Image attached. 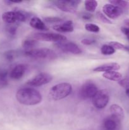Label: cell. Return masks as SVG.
I'll return each mask as SVG.
<instances>
[{
	"label": "cell",
	"mask_w": 129,
	"mask_h": 130,
	"mask_svg": "<svg viewBox=\"0 0 129 130\" xmlns=\"http://www.w3.org/2000/svg\"><path fill=\"white\" fill-rule=\"evenodd\" d=\"M102 76L107 79L113 81H120L122 78L121 74L117 71H110V72H104L102 74Z\"/></svg>",
	"instance_id": "obj_18"
},
{
	"label": "cell",
	"mask_w": 129,
	"mask_h": 130,
	"mask_svg": "<svg viewBox=\"0 0 129 130\" xmlns=\"http://www.w3.org/2000/svg\"><path fill=\"white\" fill-rule=\"evenodd\" d=\"M110 112L111 116L115 118L117 120L120 121L124 117V110L121 106L118 104H113L110 106Z\"/></svg>",
	"instance_id": "obj_14"
},
{
	"label": "cell",
	"mask_w": 129,
	"mask_h": 130,
	"mask_svg": "<svg viewBox=\"0 0 129 130\" xmlns=\"http://www.w3.org/2000/svg\"><path fill=\"white\" fill-rule=\"evenodd\" d=\"M38 42L37 40L34 39H25L22 42V46L26 50H30L34 49V47L36 46Z\"/></svg>",
	"instance_id": "obj_19"
},
{
	"label": "cell",
	"mask_w": 129,
	"mask_h": 130,
	"mask_svg": "<svg viewBox=\"0 0 129 130\" xmlns=\"http://www.w3.org/2000/svg\"><path fill=\"white\" fill-rule=\"evenodd\" d=\"M96 85L91 81L85 83L80 90V96L83 99H93L94 96L98 92Z\"/></svg>",
	"instance_id": "obj_8"
},
{
	"label": "cell",
	"mask_w": 129,
	"mask_h": 130,
	"mask_svg": "<svg viewBox=\"0 0 129 130\" xmlns=\"http://www.w3.org/2000/svg\"><path fill=\"white\" fill-rule=\"evenodd\" d=\"M53 29L60 32H72L73 31V22L71 20L64 22L63 24L56 25L53 27Z\"/></svg>",
	"instance_id": "obj_13"
},
{
	"label": "cell",
	"mask_w": 129,
	"mask_h": 130,
	"mask_svg": "<svg viewBox=\"0 0 129 130\" xmlns=\"http://www.w3.org/2000/svg\"><path fill=\"white\" fill-rule=\"evenodd\" d=\"M16 99L20 104L24 105H35L42 101V95L33 88L26 87L20 89L16 93Z\"/></svg>",
	"instance_id": "obj_1"
},
{
	"label": "cell",
	"mask_w": 129,
	"mask_h": 130,
	"mask_svg": "<svg viewBox=\"0 0 129 130\" xmlns=\"http://www.w3.org/2000/svg\"><path fill=\"white\" fill-rule=\"evenodd\" d=\"M16 56V52L15 50H10L6 52L5 53V57L7 60L11 61L15 59V57Z\"/></svg>",
	"instance_id": "obj_25"
},
{
	"label": "cell",
	"mask_w": 129,
	"mask_h": 130,
	"mask_svg": "<svg viewBox=\"0 0 129 130\" xmlns=\"http://www.w3.org/2000/svg\"><path fill=\"white\" fill-rule=\"evenodd\" d=\"M25 55L30 58L42 60H54L57 58L55 52L49 48H34L30 50H25Z\"/></svg>",
	"instance_id": "obj_2"
},
{
	"label": "cell",
	"mask_w": 129,
	"mask_h": 130,
	"mask_svg": "<svg viewBox=\"0 0 129 130\" xmlns=\"http://www.w3.org/2000/svg\"><path fill=\"white\" fill-rule=\"evenodd\" d=\"M72 91V86L68 83L57 84L51 88L49 95L53 100H59L67 97Z\"/></svg>",
	"instance_id": "obj_3"
},
{
	"label": "cell",
	"mask_w": 129,
	"mask_h": 130,
	"mask_svg": "<svg viewBox=\"0 0 129 130\" xmlns=\"http://www.w3.org/2000/svg\"><path fill=\"white\" fill-rule=\"evenodd\" d=\"M96 17H97V19H99V20H101V22L104 23H106V24H111V22L102 13H101V11H97L96 13Z\"/></svg>",
	"instance_id": "obj_24"
},
{
	"label": "cell",
	"mask_w": 129,
	"mask_h": 130,
	"mask_svg": "<svg viewBox=\"0 0 129 130\" xmlns=\"http://www.w3.org/2000/svg\"><path fill=\"white\" fill-rule=\"evenodd\" d=\"M125 24L127 25L128 27H129V19H126V20H125Z\"/></svg>",
	"instance_id": "obj_33"
},
{
	"label": "cell",
	"mask_w": 129,
	"mask_h": 130,
	"mask_svg": "<svg viewBox=\"0 0 129 130\" xmlns=\"http://www.w3.org/2000/svg\"><path fill=\"white\" fill-rule=\"evenodd\" d=\"M2 19L5 22L8 24H14L17 21L16 11H10L5 12L2 15Z\"/></svg>",
	"instance_id": "obj_16"
},
{
	"label": "cell",
	"mask_w": 129,
	"mask_h": 130,
	"mask_svg": "<svg viewBox=\"0 0 129 130\" xmlns=\"http://www.w3.org/2000/svg\"><path fill=\"white\" fill-rule=\"evenodd\" d=\"M92 17H93V15L89 13H83L82 15V18L83 20H90L92 19Z\"/></svg>",
	"instance_id": "obj_31"
},
{
	"label": "cell",
	"mask_w": 129,
	"mask_h": 130,
	"mask_svg": "<svg viewBox=\"0 0 129 130\" xmlns=\"http://www.w3.org/2000/svg\"><path fill=\"white\" fill-rule=\"evenodd\" d=\"M7 30L10 34H11V35H15V33H16V28L15 26H10L8 28Z\"/></svg>",
	"instance_id": "obj_32"
},
{
	"label": "cell",
	"mask_w": 129,
	"mask_h": 130,
	"mask_svg": "<svg viewBox=\"0 0 129 130\" xmlns=\"http://www.w3.org/2000/svg\"><path fill=\"white\" fill-rule=\"evenodd\" d=\"M44 20L48 23H58L61 22L63 21V19L59 17H51L44 18Z\"/></svg>",
	"instance_id": "obj_28"
},
{
	"label": "cell",
	"mask_w": 129,
	"mask_h": 130,
	"mask_svg": "<svg viewBox=\"0 0 129 130\" xmlns=\"http://www.w3.org/2000/svg\"><path fill=\"white\" fill-rule=\"evenodd\" d=\"M120 69V66L117 63L112 62V63H104L98 67H96L93 69L94 72H108L110 71H118Z\"/></svg>",
	"instance_id": "obj_11"
},
{
	"label": "cell",
	"mask_w": 129,
	"mask_h": 130,
	"mask_svg": "<svg viewBox=\"0 0 129 130\" xmlns=\"http://www.w3.org/2000/svg\"><path fill=\"white\" fill-rule=\"evenodd\" d=\"M110 3L120 8L122 10L123 9L129 8L128 1H123V0H111V1H110Z\"/></svg>",
	"instance_id": "obj_21"
},
{
	"label": "cell",
	"mask_w": 129,
	"mask_h": 130,
	"mask_svg": "<svg viewBox=\"0 0 129 130\" xmlns=\"http://www.w3.org/2000/svg\"><path fill=\"white\" fill-rule=\"evenodd\" d=\"M34 39L47 42H62L67 41L64 36L52 32H37L33 34Z\"/></svg>",
	"instance_id": "obj_4"
},
{
	"label": "cell",
	"mask_w": 129,
	"mask_h": 130,
	"mask_svg": "<svg viewBox=\"0 0 129 130\" xmlns=\"http://www.w3.org/2000/svg\"><path fill=\"white\" fill-rule=\"evenodd\" d=\"M26 71V66L24 64H18L13 68L10 73V76L13 79L22 78Z\"/></svg>",
	"instance_id": "obj_12"
},
{
	"label": "cell",
	"mask_w": 129,
	"mask_h": 130,
	"mask_svg": "<svg viewBox=\"0 0 129 130\" xmlns=\"http://www.w3.org/2000/svg\"><path fill=\"white\" fill-rule=\"evenodd\" d=\"M52 80H53V76L51 75L46 72H40L29 79L26 84L29 86L37 87L49 83Z\"/></svg>",
	"instance_id": "obj_5"
},
{
	"label": "cell",
	"mask_w": 129,
	"mask_h": 130,
	"mask_svg": "<svg viewBox=\"0 0 129 130\" xmlns=\"http://www.w3.org/2000/svg\"><path fill=\"white\" fill-rule=\"evenodd\" d=\"M110 96L108 92L106 90L98 91L96 95L92 99V104L94 106L98 109H102L106 107L109 102Z\"/></svg>",
	"instance_id": "obj_6"
},
{
	"label": "cell",
	"mask_w": 129,
	"mask_h": 130,
	"mask_svg": "<svg viewBox=\"0 0 129 130\" xmlns=\"http://www.w3.org/2000/svg\"><path fill=\"white\" fill-rule=\"evenodd\" d=\"M16 13V18H17V21L18 22H25L27 20V15L25 12H23L21 11H15Z\"/></svg>",
	"instance_id": "obj_27"
},
{
	"label": "cell",
	"mask_w": 129,
	"mask_h": 130,
	"mask_svg": "<svg viewBox=\"0 0 129 130\" xmlns=\"http://www.w3.org/2000/svg\"><path fill=\"white\" fill-rule=\"evenodd\" d=\"M103 12L108 17L116 19L120 17L123 13V10L118 6L111 4H106L102 8Z\"/></svg>",
	"instance_id": "obj_10"
},
{
	"label": "cell",
	"mask_w": 129,
	"mask_h": 130,
	"mask_svg": "<svg viewBox=\"0 0 129 130\" xmlns=\"http://www.w3.org/2000/svg\"><path fill=\"white\" fill-rule=\"evenodd\" d=\"M118 84L123 88L127 89L129 88V77H126L118 81Z\"/></svg>",
	"instance_id": "obj_29"
},
{
	"label": "cell",
	"mask_w": 129,
	"mask_h": 130,
	"mask_svg": "<svg viewBox=\"0 0 129 130\" xmlns=\"http://www.w3.org/2000/svg\"><path fill=\"white\" fill-rule=\"evenodd\" d=\"M80 1L77 0H61L55 2V6L61 11L70 13H75L77 11L78 4L80 3Z\"/></svg>",
	"instance_id": "obj_7"
},
{
	"label": "cell",
	"mask_w": 129,
	"mask_h": 130,
	"mask_svg": "<svg viewBox=\"0 0 129 130\" xmlns=\"http://www.w3.org/2000/svg\"><path fill=\"white\" fill-rule=\"evenodd\" d=\"M86 30L91 32H99L100 31V28L98 25L94 24H87L85 25Z\"/></svg>",
	"instance_id": "obj_23"
},
{
	"label": "cell",
	"mask_w": 129,
	"mask_h": 130,
	"mask_svg": "<svg viewBox=\"0 0 129 130\" xmlns=\"http://www.w3.org/2000/svg\"><path fill=\"white\" fill-rule=\"evenodd\" d=\"M120 121L117 120L115 118L108 117L104 119L103 121V127L105 130H116L118 126V123Z\"/></svg>",
	"instance_id": "obj_15"
},
{
	"label": "cell",
	"mask_w": 129,
	"mask_h": 130,
	"mask_svg": "<svg viewBox=\"0 0 129 130\" xmlns=\"http://www.w3.org/2000/svg\"><path fill=\"white\" fill-rule=\"evenodd\" d=\"M55 46L58 49L61 50L62 52L65 53H70L73 55H79L82 52L80 48L77 44L72 42L62 41L58 42L55 44Z\"/></svg>",
	"instance_id": "obj_9"
},
{
	"label": "cell",
	"mask_w": 129,
	"mask_h": 130,
	"mask_svg": "<svg viewBox=\"0 0 129 130\" xmlns=\"http://www.w3.org/2000/svg\"><path fill=\"white\" fill-rule=\"evenodd\" d=\"M110 45L111 46H112L115 50H125V48H126V46L121 44V43L116 41L110 42Z\"/></svg>",
	"instance_id": "obj_26"
},
{
	"label": "cell",
	"mask_w": 129,
	"mask_h": 130,
	"mask_svg": "<svg viewBox=\"0 0 129 130\" xmlns=\"http://www.w3.org/2000/svg\"><path fill=\"white\" fill-rule=\"evenodd\" d=\"M96 42L94 39H89V38H85L83 39L81 41V43L84 45H91V44H94Z\"/></svg>",
	"instance_id": "obj_30"
},
{
	"label": "cell",
	"mask_w": 129,
	"mask_h": 130,
	"mask_svg": "<svg viewBox=\"0 0 129 130\" xmlns=\"http://www.w3.org/2000/svg\"><path fill=\"white\" fill-rule=\"evenodd\" d=\"M125 93H126V95L129 97V88L126 89V91H125Z\"/></svg>",
	"instance_id": "obj_34"
},
{
	"label": "cell",
	"mask_w": 129,
	"mask_h": 130,
	"mask_svg": "<svg viewBox=\"0 0 129 130\" xmlns=\"http://www.w3.org/2000/svg\"><path fill=\"white\" fill-rule=\"evenodd\" d=\"M97 1L95 0H87L85 1V8L89 12H94L97 7Z\"/></svg>",
	"instance_id": "obj_20"
},
{
	"label": "cell",
	"mask_w": 129,
	"mask_h": 130,
	"mask_svg": "<svg viewBox=\"0 0 129 130\" xmlns=\"http://www.w3.org/2000/svg\"><path fill=\"white\" fill-rule=\"evenodd\" d=\"M116 50L110 44H104L101 48V52L104 55H111L115 53Z\"/></svg>",
	"instance_id": "obj_22"
},
{
	"label": "cell",
	"mask_w": 129,
	"mask_h": 130,
	"mask_svg": "<svg viewBox=\"0 0 129 130\" xmlns=\"http://www.w3.org/2000/svg\"><path fill=\"white\" fill-rule=\"evenodd\" d=\"M30 25L32 28L37 30H46L47 28L42 20L39 18L34 17H32L30 20Z\"/></svg>",
	"instance_id": "obj_17"
}]
</instances>
